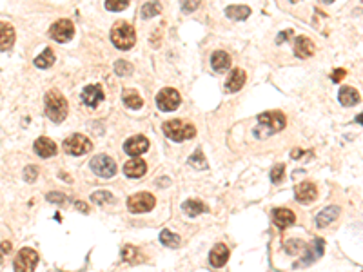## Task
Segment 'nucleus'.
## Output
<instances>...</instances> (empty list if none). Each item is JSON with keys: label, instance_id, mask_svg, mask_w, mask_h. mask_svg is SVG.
<instances>
[{"label": "nucleus", "instance_id": "1", "mask_svg": "<svg viewBox=\"0 0 363 272\" xmlns=\"http://www.w3.org/2000/svg\"><path fill=\"white\" fill-rule=\"evenodd\" d=\"M287 126V118L284 113L280 111H267L258 116V127L254 129V136L256 138H265L274 133H280L284 127Z\"/></svg>", "mask_w": 363, "mask_h": 272}, {"label": "nucleus", "instance_id": "2", "mask_svg": "<svg viewBox=\"0 0 363 272\" xmlns=\"http://www.w3.org/2000/svg\"><path fill=\"white\" fill-rule=\"evenodd\" d=\"M69 113L68 100L64 98V94L58 89H51L46 94V115L49 120H53L55 124H60L62 120H66V116Z\"/></svg>", "mask_w": 363, "mask_h": 272}, {"label": "nucleus", "instance_id": "3", "mask_svg": "<svg viewBox=\"0 0 363 272\" xmlns=\"http://www.w3.org/2000/svg\"><path fill=\"white\" fill-rule=\"evenodd\" d=\"M111 42L115 44L118 49H131L137 42V33H135V27L127 22H116L113 29H111Z\"/></svg>", "mask_w": 363, "mask_h": 272}, {"label": "nucleus", "instance_id": "4", "mask_svg": "<svg viewBox=\"0 0 363 272\" xmlns=\"http://www.w3.org/2000/svg\"><path fill=\"white\" fill-rule=\"evenodd\" d=\"M162 131L167 138H171V140H174V141L191 140V138H195V135H196L195 126H191V124L182 122V120L165 122V124L162 126Z\"/></svg>", "mask_w": 363, "mask_h": 272}, {"label": "nucleus", "instance_id": "5", "mask_svg": "<svg viewBox=\"0 0 363 272\" xmlns=\"http://www.w3.org/2000/svg\"><path fill=\"white\" fill-rule=\"evenodd\" d=\"M154 204H156V200L151 193H138L127 198V209L131 210L133 214L149 212L154 207Z\"/></svg>", "mask_w": 363, "mask_h": 272}, {"label": "nucleus", "instance_id": "6", "mask_svg": "<svg viewBox=\"0 0 363 272\" xmlns=\"http://www.w3.org/2000/svg\"><path fill=\"white\" fill-rule=\"evenodd\" d=\"M91 147H93V143L84 135H71L64 140V151L68 154H73V156H82V154L91 151Z\"/></svg>", "mask_w": 363, "mask_h": 272}, {"label": "nucleus", "instance_id": "7", "mask_svg": "<svg viewBox=\"0 0 363 272\" xmlns=\"http://www.w3.org/2000/svg\"><path fill=\"white\" fill-rule=\"evenodd\" d=\"M91 169L96 176L100 178H113L116 174V163L113 162V158L107 156V154H98L89 162Z\"/></svg>", "mask_w": 363, "mask_h": 272}, {"label": "nucleus", "instance_id": "8", "mask_svg": "<svg viewBox=\"0 0 363 272\" xmlns=\"http://www.w3.org/2000/svg\"><path fill=\"white\" fill-rule=\"evenodd\" d=\"M38 263V254L33 249H22L16 254L13 267L15 272H35V267Z\"/></svg>", "mask_w": 363, "mask_h": 272}, {"label": "nucleus", "instance_id": "9", "mask_svg": "<svg viewBox=\"0 0 363 272\" xmlns=\"http://www.w3.org/2000/svg\"><path fill=\"white\" fill-rule=\"evenodd\" d=\"M180 102H182V96L176 89L173 87H165L160 93L156 94V105L160 111H176L178 109Z\"/></svg>", "mask_w": 363, "mask_h": 272}, {"label": "nucleus", "instance_id": "10", "mask_svg": "<svg viewBox=\"0 0 363 272\" xmlns=\"http://www.w3.org/2000/svg\"><path fill=\"white\" fill-rule=\"evenodd\" d=\"M73 35H74L73 22L66 20V18H62V20H57L51 27H49V37H51L53 40L60 42V44L69 42V40L73 38Z\"/></svg>", "mask_w": 363, "mask_h": 272}, {"label": "nucleus", "instance_id": "11", "mask_svg": "<svg viewBox=\"0 0 363 272\" xmlns=\"http://www.w3.org/2000/svg\"><path fill=\"white\" fill-rule=\"evenodd\" d=\"M149 149V140L145 136L142 135H137V136H131L129 140L124 143V151L129 154V156H140L144 152Z\"/></svg>", "mask_w": 363, "mask_h": 272}, {"label": "nucleus", "instance_id": "12", "mask_svg": "<svg viewBox=\"0 0 363 272\" xmlns=\"http://www.w3.org/2000/svg\"><path fill=\"white\" fill-rule=\"evenodd\" d=\"M80 98H82V102H84L87 107H96V105L105 98V94H104V89H102V85L95 84V85H87V87L82 91Z\"/></svg>", "mask_w": 363, "mask_h": 272}, {"label": "nucleus", "instance_id": "13", "mask_svg": "<svg viewBox=\"0 0 363 272\" xmlns=\"http://www.w3.org/2000/svg\"><path fill=\"white\" fill-rule=\"evenodd\" d=\"M294 196L298 202H301V204H311V202L316 200V196H318V189H316V185L311 182H301L300 185H296Z\"/></svg>", "mask_w": 363, "mask_h": 272}, {"label": "nucleus", "instance_id": "14", "mask_svg": "<svg viewBox=\"0 0 363 272\" xmlns=\"http://www.w3.org/2000/svg\"><path fill=\"white\" fill-rule=\"evenodd\" d=\"M271 218H273L274 225L280 227V229H287V227H290L296 221L294 212L290 209H274L271 212Z\"/></svg>", "mask_w": 363, "mask_h": 272}, {"label": "nucleus", "instance_id": "15", "mask_svg": "<svg viewBox=\"0 0 363 272\" xmlns=\"http://www.w3.org/2000/svg\"><path fill=\"white\" fill-rule=\"evenodd\" d=\"M294 55L301 60L311 58L314 55V42L309 37H298L294 40Z\"/></svg>", "mask_w": 363, "mask_h": 272}, {"label": "nucleus", "instance_id": "16", "mask_svg": "<svg viewBox=\"0 0 363 272\" xmlns=\"http://www.w3.org/2000/svg\"><path fill=\"white\" fill-rule=\"evenodd\" d=\"M340 212H342V209H340L338 205H329L327 209H323L320 214L316 216V227H318V229H323V227L331 225L332 221L338 220Z\"/></svg>", "mask_w": 363, "mask_h": 272}, {"label": "nucleus", "instance_id": "17", "mask_svg": "<svg viewBox=\"0 0 363 272\" xmlns=\"http://www.w3.org/2000/svg\"><path fill=\"white\" fill-rule=\"evenodd\" d=\"M58 151L57 143L51 140V138H46V136H40L37 141H35V152H37L38 156L42 158H51L55 156Z\"/></svg>", "mask_w": 363, "mask_h": 272}, {"label": "nucleus", "instance_id": "18", "mask_svg": "<svg viewBox=\"0 0 363 272\" xmlns=\"http://www.w3.org/2000/svg\"><path fill=\"white\" fill-rule=\"evenodd\" d=\"M15 44V27L7 22H0V51H9Z\"/></svg>", "mask_w": 363, "mask_h": 272}, {"label": "nucleus", "instance_id": "19", "mask_svg": "<svg viewBox=\"0 0 363 272\" xmlns=\"http://www.w3.org/2000/svg\"><path fill=\"white\" fill-rule=\"evenodd\" d=\"M227 260H229V247L225 245V243H218V245H215V249L211 251L209 254V262L213 267H223L227 263Z\"/></svg>", "mask_w": 363, "mask_h": 272}, {"label": "nucleus", "instance_id": "20", "mask_svg": "<svg viewBox=\"0 0 363 272\" xmlns=\"http://www.w3.org/2000/svg\"><path fill=\"white\" fill-rule=\"evenodd\" d=\"M245 80H247L245 71H242V69H232V73L229 74V78L225 82V91L227 93H236V91H240L245 85Z\"/></svg>", "mask_w": 363, "mask_h": 272}, {"label": "nucleus", "instance_id": "21", "mask_svg": "<svg viewBox=\"0 0 363 272\" xmlns=\"http://www.w3.org/2000/svg\"><path fill=\"white\" fill-rule=\"evenodd\" d=\"M124 173H126V176H129V178H142L144 174L147 173V165H145V162L140 160V158H133V160H129V162L124 165Z\"/></svg>", "mask_w": 363, "mask_h": 272}, {"label": "nucleus", "instance_id": "22", "mask_svg": "<svg viewBox=\"0 0 363 272\" xmlns=\"http://www.w3.org/2000/svg\"><path fill=\"white\" fill-rule=\"evenodd\" d=\"M323 249H325V241L321 240V238H316L314 243H312V245L309 247V251H307V256L300 262L301 267H305V265H311V263L316 262L318 258L323 256Z\"/></svg>", "mask_w": 363, "mask_h": 272}, {"label": "nucleus", "instance_id": "23", "mask_svg": "<svg viewBox=\"0 0 363 272\" xmlns=\"http://www.w3.org/2000/svg\"><path fill=\"white\" fill-rule=\"evenodd\" d=\"M338 100L340 104L345 105V107H351V105H356L360 102V93L356 89H353L351 85H345L340 89V94H338Z\"/></svg>", "mask_w": 363, "mask_h": 272}, {"label": "nucleus", "instance_id": "24", "mask_svg": "<svg viewBox=\"0 0 363 272\" xmlns=\"http://www.w3.org/2000/svg\"><path fill=\"white\" fill-rule=\"evenodd\" d=\"M211 66L215 71H225L231 68V55L225 51H215L211 57Z\"/></svg>", "mask_w": 363, "mask_h": 272}, {"label": "nucleus", "instance_id": "25", "mask_svg": "<svg viewBox=\"0 0 363 272\" xmlns=\"http://www.w3.org/2000/svg\"><path fill=\"white\" fill-rule=\"evenodd\" d=\"M182 210H184L187 216L195 218V216L202 214V212H207L209 207H207L204 202H200V200H187V202L182 204Z\"/></svg>", "mask_w": 363, "mask_h": 272}, {"label": "nucleus", "instance_id": "26", "mask_svg": "<svg viewBox=\"0 0 363 272\" xmlns=\"http://www.w3.org/2000/svg\"><path fill=\"white\" fill-rule=\"evenodd\" d=\"M122 260L126 263H131V265H137V263H142L145 258L140 254L137 247L133 245H124L122 247Z\"/></svg>", "mask_w": 363, "mask_h": 272}, {"label": "nucleus", "instance_id": "27", "mask_svg": "<svg viewBox=\"0 0 363 272\" xmlns=\"http://www.w3.org/2000/svg\"><path fill=\"white\" fill-rule=\"evenodd\" d=\"M122 100H124V104L129 107V109H140L144 105V100L142 96L137 93L135 89H126L124 94H122Z\"/></svg>", "mask_w": 363, "mask_h": 272}, {"label": "nucleus", "instance_id": "28", "mask_svg": "<svg viewBox=\"0 0 363 272\" xmlns=\"http://www.w3.org/2000/svg\"><path fill=\"white\" fill-rule=\"evenodd\" d=\"M225 15L232 20H245L251 15V7L249 5H229L225 9Z\"/></svg>", "mask_w": 363, "mask_h": 272}, {"label": "nucleus", "instance_id": "29", "mask_svg": "<svg viewBox=\"0 0 363 272\" xmlns=\"http://www.w3.org/2000/svg\"><path fill=\"white\" fill-rule=\"evenodd\" d=\"M55 64V53H53L51 47H46L37 58H35V66L38 69H48Z\"/></svg>", "mask_w": 363, "mask_h": 272}, {"label": "nucleus", "instance_id": "30", "mask_svg": "<svg viewBox=\"0 0 363 272\" xmlns=\"http://www.w3.org/2000/svg\"><path fill=\"white\" fill-rule=\"evenodd\" d=\"M160 241H162L165 247H169V249H176V247H180V243H182V238H180L178 234H174V232L165 229L160 232Z\"/></svg>", "mask_w": 363, "mask_h": 272}, {"label": "nucleus", "instance_id": "31", "mask_svg": "<svg viewBox=\"0 0 363 272\" xmlns=\"http://www.w3.org/2000/svg\"><path fill=\"white\" fill-rule=\"evenodd\" d=\"M285 252L287 254H300V252H303L307 249L305 247V243L301 240H289V241H285Z\"/></svg>", "mask_w": 363, "mask_h": 272}, {"label": "nucleus", "instance_id": "32", "mask_svg": "<svg viewBox=\"0 0 363 272\" xmlns=\"http://www.w3.org/2000/svg\"><path fill=\"white\" fill-rule=\"evenodd\" d=\"M160 11H162V5L158 2H145L142 7V16L144 18H151V16L160 15Z\"/></svg>", "mask_w": 363, "mask_h": 272}, {"label": "nucleus", "instance_id": "33", "mask_svg": "<svg viewBox=\"0 0 363 272\" xmlns=\"http://www.w3.org/2000/svg\"><path fill=\"white\" fill-rule=\"evenodd\" d=\"M91 200H93L96 205H105V204H109V202H115V198H113V194H111L109 191H96L95 194H91Z\"/></svg>", "mask_w": 363, "mask_h": 272}, {"label": "nucleus", "instance_id": "34", "mask_svg": "<svg viewBox=\"0 0 363 272\" xmlns=\"http://www.w3.org/2000/svg\"><path fill=\"white\" fill-rule=\"evenodd\" d=\"M133 71H135V68L127 60H118L115 64V73L120 74V76H129V74H133Z\"/></svg>", "mask_w": 363, "mask_h": 272}, {"label": "nucleus", "instance_id": "35", "mask_svg": "<svg viewBox=\"0 0 363 272\" xmlns=\"http://www.w3.org/2000/svg\"><path fill=\"white\" fill-rule=\"evenodd\" d=\"M189 163L193 165V167H196V169H207V162H206V158H204V152H202V149H196L195 154L189 158Z\"/></svg>", "mask_w": 363, "mask_h": 272}, {"label": "nucleus", "instance_id": "36", "mask_svg": "<svg viewBox=\"0 0 363 272\" xmlns=\"http://www.w3.org/2000/svg\"><path fill=\"white\" fill-rule=\"evenodd\" d=\"M129 5V2H126V0H107L105 2V9L109 11H124Z\"/></svg>", "mask_w": 363, "mask_h": 272}, {"label": "nucleus", "instance_id": "37", "mask_svg": "<svg viewBox=\"0 0 363 272\" xmlns=\"http://www.w3.org/2000/svg\"><path fill=\"white\" fill-rule=\"evenodd\" d=\"M284 174H285V165H284V163L274 165L273 171H271V180H273V183L282 182V180H284Z\"/></svg>", "mask_w": 363, "mask_h": 272}, {"label": "nucleus", "instance_id": "38", "mask_svg": "<svg viewBox=\"0 0 363 272\" xmlns=\"http://www.w3.org/2000/svg\"><path fill=\"white\" fill-rule=\"evenodd\" d=\"M37 176H38V169L35 167V165H29V167L24 169V180H26V182H29V183L35 182Z\"/></svg>", "mask_w": 363, "mask_h": 272}, {"label": "nucleus", "instance_id": "39", "mask_svg": "<svg viewBox=\"0 0 363 272\" xmlns=\"http://www.w3.org/2000/svg\"><path fill=\"white\" fill-rule=\"evenodd\" d=\"M48 198V202H51V204H68L69 198L66 196V194H60V193H51L46 196Z\"/></svg>", "mask_w": 363, "mask_h": 272}, {"label": "nucleus", "instance_id": "40", "mask_svg": "<svg viewBox=\"0 0 363 272\" xmlns=\"http://www.w3.org/2000/svg\"><path fill=\"white\" fill-rule=\"evenodd\" d=\"M345 74H347V71H345V69H334V71H332L331 80L338 84V82H342V80L345 78Z\"/></svg>", "mask_w": 363, "mask_h": 272}, {"label": "nucleus", "instance_id": "41", "mask_svg": "<svg viewBox=\"0 0 363 272\" xmlns=\"http://www.w3.org/2000/svg\"><path fill=\"white\" fill-rule=\"evenodd\" d=\"M198 5H200V2H187V4L182 5V9H184V11H193V9H196Z\"/></svg>", "mask_w": 363, "mask_h": 272}, {"label": "nucleus", "instance_id": "42", "mask_svg": "<svg viewBox=\"0 0 363 272\" xmlns=\"http://www.w3.org/2000/svg\"><path fill=\"white\" fill-rule=\"evenodd\" d=\"M76 209L78 210H82V212H85V214H87V212H89V207H87V205L84 204V202H76Z\"/></svg>", "mask_w": 363, "mask_h": 272}, {"label": "nucleus", "instance_id": "43", "mask_svg": "<svg viewBox=\"0 0 363 272\" xmlns=\"http://www.w3.org/2000/svg\"><path fill=\"white\" fill-rule=\"evenodd\" d=\"M0 249H2V252H4V254H7V252L11 251V243H9V241H2Z\"/></svg>", "mask_w": 363, "mask_h": 272}, {"label": "nucleus", "instance_id": "44", "mask_svg": "<svg viewBox=\"0 0 363 272\" xmlns=\"http://www.w3.org/2000/svg\"><path fill=\"white\" fill-rule=\"evenodd\" d=\"M290 35H292V31H290V29L287 33H282V35L278 37V42H282V40H287V38H289Z\"/></svg>", "mask_w": 363, "mask_h": 272}, {"label": "nucleus", "instance_id": "45", "mask_svg": "<svg viewBox=\"0 0 363 272\" xmlns=\"http://www.w3.org/2000/svg\"><path fill=\"white\" fill-rule=\"evenodd\" d=\"M301 154H303V152H301L300 149H294V151L290 152V156H292V158H300Z\"/></svg>", "mask_w": 363, "mask_h": 272}, {"label": "nucleus", "instance_id": "46", "mask_svg": "<svg viewBox=\"0 0 363 272\" xmlns=\"http://www.w3.org/2000/svg\"><path fill=\"white\" fill-rule=\"evenodd\" d=\"M356 122H358V124H362V126H363V113H360V115L356 116Z\"/></svg>", "mask_w": 363, "mask_h": 272}, {"label": "nucleus", "instance_id": "47", "mask_svg": "<svg viewBox=\"0 0 363 272\" xmlns=\"http://www.w3.org/2000/svg\"><path fill=\"white\" fill-rule=\"evenodd\" d=\"M2 262H4V260H2V256H0V263H2Z\"/></svg>", "mask_w": 363, "mask_h": 272}]
</instances>
